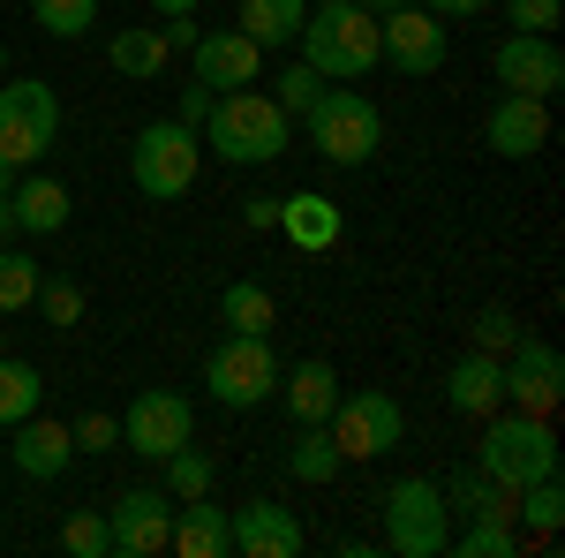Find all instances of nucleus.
<instances>
[{
  "instance_id": "1",
  "label": "nucleus",
  "mask_w": 565,
  "mask_h": 558,
  "mask_svg": "<svg viewBox=\"0 0 565 558\" xmlns=\"http://www.w3.org/2000/svg\"><path fill=\"white\" fill-rule=\"evenodd\" d=\"M196 136L218 151V167H271V159L295 144V122L279 114V98H271V91L242 84V91H218Z\"/></svg>"
},
{
  "instance_id": "2",
  "label": "nucleus",
  "mask_w": 565,
  "mask_h": 558,
  "mask_svg": "<svg viewBox=\"0 0 565 558\" xmlns=\"http://www.w3.org/2000/svg\"><path fill=\"white\" fill-rule=\"evenodd\" d=\"M302 61L324 76V84H362L377 61H385V39H377V15L354 8V0H317L302 15Z\"/></svg>"
},
{
  "instance_id": "3",
  "label": "nucleus",
  "mask_w": 565,
  "mask_h": 558,
  "mask_svg": "<svg viewBox=\"0 0 565 558\" xmlns=\"http://www.w3.org/2000/svg\"><path fill=\"white\" fill-rule=\"evenodd\" d=\"M476 468H490L498 483H505V491L558 475V430H551V415H521V408H498V415H482Z\"/></svg>"
},
{
  "instance_id": "4",
  "label": "nucleus",
  "mask_w": 565,
  "mask_h": 558,
  "mask_svg": "<svg viewBox=\"0 0 565 558\" xmlns=\"http://www.w3.org/2000/svg\"><path fill=\"white\" fill-rule=\"evenodd\" d=\"M196 173H204V136L189 129V122H143L129 144V181L136 197H151V204H174L196 189Z\"/></svg>"
},
{
  "instance_id": "5",
  "label": "nucleus",
  "mask_w": 565,
  "mask_h": 558,
  "mask_svg": "<svg viewBox=\"0 0 565 558\" xmlns=\"http://www.w3.org/2000/svg\"><path fill=\"white\" fill-rule=\"evenodd\" d=\"M302 129H309V144H317L324 167H370L377 144H385V114L354 84H324V98L302 114Z\"/></svg>"
},
{
  "instance_id": "6",
  "label": "nucleus",
  "mask_w": 565,
  "mask_h": 558,
  "mask_svg": "<svg viewBox=\"0 0 565 558\" xmlns=\"http://www.w3.org/2000/svg\"><path fill=\"white\" fill-rule=\"evenodd\" d=\"M204 386H212L218 408H264V400L279 392L271 333H226V340L204 355Z\"/></svg>"
},
{
  "instance_id": "7",
  "label": "nucleus",
  "mask_w": 565,
  "mask_h": 558,
  "mask_svg": "<svg viewBox=\"0 0 565 558\" xmlns=\"http://www.w3.org/2000/svg\"><path fill=\"white\" fill-rule=\"evenodd\" d=\"M385 551L399 558H445L452 551V514H445V491L430 475H407L385 491Z\"/></svg>"
},
{
  "instance_id": "8",
  "label": "nucleus",
  "mask_w": 565,
  "mask_h": 558,
  "mask_svg": "<svg viewBox=\"0 0 565 558\" xmlns=\"http://www.w3.org/2000/svg\"><path fill=\"white\" fill-rule=\"evenodd\" d=\"M53 136H61V98H53V84H39V76L0 84V159L8 167L31 173L53 151Z\"/></svg>"
},
{
  "instance_id": "9",
  "label": "nucleus",
  "mask_w": 565,
  "mask_h": 558,
  "mask_svg": "<svg viewBox=\"0 0 565 558\" xmlns=\"http://www.w3.org/2000/svg\"><path fill=\"white\" fill-rule=\"evenodd\" d=\"M324 430H332L340 461H377V453H392V445H399L407 415H399V400H392V392L362 386V392H340V400H332Z\"/></svg>"
},
{
  "instance_id": "10",
  "label": "nucleus",
  "mask_w": 565,
  "mask_h": 558,
  "mask_svg": "<svg viewBox=\"0 0 565 558\" xmlns=\"http://www.w3.org/2000/svg\"><path fill=\"white\" fill-rule=\"evenodd\" d=\"M498 378H505V408H521V415H558V400H565V355L551 340L521 333V340L498 355Z\"/></svg>"
},
{
  "instance_id": "11",
  "label": "nucleus",
  "mask_w": 565,
  "mask_h": 558,
  "mask_svg": "<svg viewBox=\"0 0 565 558\" xmlns=\"http://www.w3.org/2000/svg\"><path fill=\"white\" fill-rule=\"evenodd\" d=\"M189 438H196V408H189L181 392H167V386L136 392L129 415H121V445L143 453V461H167L174 445H189Z\"/></svg>"
},
{
  "instance_id": "12",
  "label": "nucleus",
  "mask_w": 565,
  "mask_h": 558,
  "mask_svg": "<svg viewBox=\"0 0 565 558\" xmlns=\"http://www.w3.org/2000/svg\"><path fill=\"white\" fill-rule=\"evenodd\" d=\"M106 528H114V551L121 558H159L174 544V498L159 483H136L106 506Z\"/></svg>"
},
{
  "instance_id": "13",
  "label": "nucleus",
  "mask_w": 565,
  "mask_h": 558,
  "mask_svg": "<svg viewBox=\"0 0 565 558\" xmlns=\"http://www.w3.org/2000/svg\"><path fill=\"white\" fill-rule=\"evenodd\" d=\"M490 76L505 91H521V98H551L565 84V53H558V31H513V39H498L490 53Z\"/></svg>"
},
{
  "instance_id": "14",
  "label": "nucleus",
  "mask_w": 565,
  "mask_h": 558,
  "mask_svg": "<svg viewBox=\"0 0 565 558\" xmlns=\"http://www.w3.org/2000/svg\"><path fill=\"white\" fill-rule=\"evenodd\" d=\"M377 39H385V61L399 76H437L445 69V23L430 8H415V0H399L392 15H377Z\"/></svg>"
},
{
  "instance_id": "15",
  "label": "nucleus",
  "mask_w": 565,
  "mask_h": 558,
  "mask_svg": "<svg viewBox=\"0 0 565 558\" xmlns=\"http://www.w3.org/2000/svg\"><path fill=\"white\" fill-rule=\"evenodd\" d=\"M189 69H196V84L218 98V91H242V84L264 76V45L242 39V31H204V39L189 45Z\"/></svg>"
},
{
  "instance_id": "16",
  "label": "nucleus",
  "mask_w": 565,
  "mask_h": 558,
  "mask_svg": "<svg viewBox=\"0 0 565 558\" xmlns=\"http://www.w3.org/2000/svg\"><path fill=\"white\" fill-rule=\"evenodd\" d=\"M8 461H15V475H31V483H61L68 461H76V430L53 423V415H23V423L8 430Z\"/></svg>"
},
{
  "instance_id": "17",
  "label": "nucleus",
  "mask_w": 565,
  "mask_h": 558,
  "mask_svg": "<svg viewBox=\"0 0 565 558\" xmlns=\"http://www.w3.org/2000/svg\"><path fill=\"white\" fill-rule=\"evenodd\" d=\"M482 144H490L498 159H535V151L551 144V98L505 91V98L490 106V122H482Z\"/></svg>"
},
{
  "instance_id": "18",
  "label": "nucleus",
  "mask_w": 565,
  "mask_h": 558,
  "mask_svg": "<svg viewBox=\"0 0 565 558\" xmlns=\"http://www.w3.org/2000/svg\"><path fill=\"white\" fill-rule=\"evenodd\" d=\"M226 528H234V551H242V558H295V551H302V520L287 514V506H271V498L234 506Z\"/></svg>"
},
{
  "instance_id": "19",
  "label": "nucleus",
  "mask_w": 565,
  "mask_h": 558,
  "mask_svg": "<svg viewBox=\"0 0 565 558\" xmlns=\"http://www.w3.org/2000/svg\"><path fill=\"white\" fill-rule=\"evenodd\" d=\"M8 212H15V234H61L68 212H76V197H68V181H53V173H15V189H8Z\"/></svg>"
},
{
  "instance_id": "20",
  "label": "nucleus",
  "mask_w": 565,
  "mask_h": 558,
  "mask_svg": "<svg viewBox=\"0 0 565 558\" xmlns=\"http://www.w3.org/2000/svg\"><path fill=\"white\" fill-rule=\"evenodd\" d=\"M279 234L295 242V250H340V234H348V219L332 197H317V189H295V197H279Z\"/></svg>"
},
{
  "instance_id": "21",
  "label": "nucleus",
  "mask_w": 565,
  "mask_h": 558,
  "mask_svg": "<svg viewBox=\"0 0 565 558\" xmlns=\"http://www.w3.org/2000/svg\"><path fill=\"white\" fill-rule=\"evenodd\" d=\"M445 400H452V415H468V423L498 415V408H505V378H498V355L468 347V355L452 362V378H445Z\"/></svg>"
},
{
  "instance_id": "22",
  "label": "nucleus",
  "mask_w": 565,
  "mask_h": 558,
  "mask_svg": "<svg viewBox=\"0 0 565 558\" xmlns=\"http://www.w3.org/2000/svg\"><path fill=\"white\" fill-rule=\"evenodd\" d=\"M167 551H181V558H226V551H234L226 506H218L212 491H204V498H181V506H174V544H167Z\"/></svg>"
},
{
  "instance_id": "23",
  "label": "nucleus",
  "mask_w": 565,
  "mask_h": 558,
  "mask_svg": "<svg viewBox=\"0 0 565 558\" xmlns=\"http://www.w3.org/2000/svg\"><path fill=\"white\" fill-rule=\"evenodd\" d=\"M279 400H287V415L295 423H324L332 415V400H340V378H332V362H295V370H279Z\"/></svg>"
},
{
  "instance_id": "24",
  "label": "nucleus",
  "mask_w": 565,
  "mask_h": 558,
  "mask_svg": "<svg viewBox=\"0 0 565 558\" xmlns=\"http://www.w3.org/2000/svg\"><path fill=\"white\" fill-rule=\"evenodd\" d=\"M437 491H445V514H460V520H513V491L490 468H460L452 483H437Z\"/></svg>"
},
{
  "instance_id": "25",
  "label": "nucleus",
  "mask_w": 565,
  "mask_h": 558,
  "mask_svg": "<svg viewBox=\"0 0 565 558\" xmlns=\"http://www.w3.org/2000/svg\"><path fill=\"white\" fill-rule=\"evenodd\" d=\"M234 15H242V23H234L242 39H257L264 53H279V45H295V39H302L309 0H242Z\"/></svg>"
},
{
  "instance_id": "26",
  "label": "nucleus",
  "mask_w": 565,
  "mask_h": 558,
  "mask_svg": "<svg viewBox=\"0 0 565 558\" xmlns=\"http://www.w3.org/2000/svg\"><path fill=\"white\" fill-rule=\"evenodd\" d=\"M106 61L129 76V84H159L167 76V39H159V23H129V31H114V45H106Z\"/></svg>"
},
{
  "instance_id": "27",
  "label": "nucleus",
  "mask_w": 565,
  "mask_h": 558,
  "mask_svg": "<svg viewBox=\"0 0 565 558\" xmlns=\"http://www.w3.org/2000/svg\"><path fill=\"white\" fill-rule=\"evenodd\" d=\"M218 325L226 333H271L279 325V302L264 280H234V287H218Z\"/></svg>"
},
{
  "instance_id": "28",
  "label": "nucleus",
  "mask_w": 565,
  "mask_h": 558,
  "mask_svg": "<svg viewBox=\"0 0 565 558\" xmlns=\"http://www.w3.org/2000/svg\"><path fill=\"white\" fill-rule=\"evenodd\" d=\"M159 491H167L174 506H181V498H204V491H218V468L196 453V438H189V445H174V453L159 461Z\"/></svg>"
},
{
  "instance_id": "29",
  "label": "nucleus",
  "mask_w": 565,
  "mask_h": 558,
  "mask_svg": "<svg viewBox=\"0 0 565 558\" xmlns=\"http://www.w3.org/2000/svg\"><path fill=\"white\" fill-rule=\"evenodd\" d=\"M287 475H295V483H332V475H340V445H332V430H324V423H302V430H295Z\"/></svg>"
},
{
  "instance_id": "30",
  "label": "nucleus",
  "mask_w": 565,
  "mask_h": 558,
  "mask_svg": "<svg viewBox=\"0 0 565 558\" xmlns=\"http://www.w3.org/2000/svg\"><path fill=\"white\" fill-rule=\"evenodd\" d=\"M39 392H45V378L31 370V362L0 355V430H15L23 415H39Z\"/></svg>"
},
{
  "instance_id": "31",
  "label": "nucleus",
  "mask_w": 565,
  "mask_h": 558,
  "mask_svg": "<svg viewBox=\"0 0 565 558\" xmlns=\"http://www.w3.org/2000/svg\"><path fill=\"white\" fill-rule=\"evenodd\" d=\"M460 558H521L513 520H460Z\"/></svg>"
},
{
  "instance_id": "32",
  "label": "nucleus",
  "mask_w": 565,
  "mask_h": 558,
  "mask_svg": "<svg viewBox=\"0 0 565 558\" xmlns=\"http://www.w3.org/2000/svg\"><path fill=\"white\" fill-rule=\"evenodd\" d=\"M61 551L106 558V551H114V528H106V514H98V506H76V514L61 520Z\"/></svg>"
},
{
  "instance_id": "33",
  "label": "nucleus",
  "mask_w": 565,
  "mask_h": 558,
  "mask_svg": "<svg viewBox=\"0 0 565 558\" xmlns=\"http://www.w3.org/2000/svg\"><path fill=\"white\" fill-rule=\"evenodd\" d=\"M31 295H39V257H23V250H0V317L31 309Z\"/></svg>"
},
{
  "instance_id": "34",
  "label": "nucleus",
  "mask_w": 565,
  "mask_h": 558,
  "mask_svg": "<svg viewBox=\"0 0 565 558\" xmlns=\"http://www.w3.org/2000/svg\"><path fill=\"white\" fill-rule=\"evenodd\" d=\"M271 98H279V114H287V122H302L309 106L324 98V76H317L309 61H287V69H279V91H271Z\"/></svg>"
},
{
  "instance_id": "35",
  "label": "nucleus",
  "mask_w": 565,
  "mask_h": 558,
  "mask_svg": "<svg viewBox=\"0 0 565 558\" xmlns=\"http://www.w3.org/2000/svg\"><path fill=\"white\" fill-rule=\"evenodd\" d=\"M31 15H39V31H53V39H84L90 23H98V0H31Z\"/></svg>"
},
{
  "instance_id": "36",
  "label": "nucleus",
  "mask_w": 565,
  "mask_h": 558,
  "mask_svg": "<svg viewBox=\"0 0 565 558\" xmlns=\"http://www.w3.org/2000/svg\"><path fill=\"white\" fill-rule=\"evenodd\" d=\"M39 317L45 325H76V317H84V287H76V280H68V272H53V280H39Z\"/></svg>"
},
{
  "instance_id": "37",
  "label": "nucleus",
  "mask_w": 565,
  "mask_h": 558,
  "mask_svg": "<svg viewBox=\"0 0 565 558\" xmlns=\"http://www.w3.org/2000/svg\"><path fill=\"white\" fill-rule=\"evenodd\" d=\"M468 333H476L482 355H505V347L521 340V317H513L505 302H490V309H476V325H468Z\"/></svg>"
},
{
  "instance_id": "38",
  "label": "nucleus",
  "mask_w": 565,
  "mask_h": 558,
  "mask_svg": "<svg viewBox=\"0 0 565 558\" xmlns=\"http://www.w3.org/2000/svg\"><path fill=\"white\" fill-rule=\"evenodd\" d=\"M76 453H114V445H121V415H98V408H90V415H76Z\"/></svg>"
},
{
  "instance_id": "39",
  "label": "nucleus",
  "mask_w": 565,
  "mask_h": 558,
  "mask_svg": "<svg viewBox=\"0 0 565 558\" xmlns=\"http://www.w3.org/2000/svg\"><path fill=\"white\" fill-rule=\"evenodd\" d=\"M558 0H505V23H513V31H558Z\"/></svg>"
},
{
  "instance_id": "40",
  "label": "nucleus",
  "mask_w": 565,
  "mask_h": 558,
  "mask_svg": "<svg viewBox=\"0 0 565 558\" xmlns=\"http://www.w3.org/2000/svg\"><path fill=\"white\" fill-rule=\"evenodd\" d=\"M204 114H212V91H204V84H181L174 122H189V129H204Z\"/></svg>"
},
{
  "instance_id": "41",
  "label": "nucleus",
  "mask_w": 565,
  "mask_h": 558,
  "mask_svg": "<svg viewBox=\"0 0 565 558\" xmlns=\"http://www.w3.org/2000/svg\"><path fill=\"white\" fill-rule=\"evenodd\" d=\"M159 39H167V53H189V45L204 39V23H196V15H167V31H159Z\"/></svg>"
},
{
  "instance_id": "42",
  "label": "nucleus",
  "mask_w": 565,
  "mask_h": 558,
  "mask_svg": "<svg viewBox=\"0 0 565 558\" xmlns=\"http://www.w3.org/2000/svg\"><path fill=\"white\" fill-rule=\"evenodd\" d=\"M415 8H430L437 23H468V15H482L490 0H415Z\"/></svg>"
},
{
  "instance_id": "43",
  "label": "nucleus",
  "mask_w": 565,
  "mask_h": 558,
  "mask_svg": "<svg viewBox=\"0 0 565 558\" xmlns=\"http://www.w3.org/2000/svg\"><path fill=\"white\" fill-rule=\"evenodd\" d=\"M242 219H249L257 234H271V227H279V197H249V204H242Z\"/></svg>"
},
{
  "instance_id": "44",
  "label": "nucleus",
  "mask_w": 565,
  "mask_h": 558,
  "mask_svg": "<svg viewBox=\"0 0 565 558\" xmlns=\"http://www.w3.org/2000/svg\"><path fill=\"white\" fill-rule=\"evenodd\" d=\"M151 8H159V15H196L204 0H151Z\"/></svg>"
},
{
  "instance_id": "45",
  "label": "nucleus",
  "mask_w": 565,
  "mask_h": 558,
  "mask_svg": "<svg viewBox=\"0 0 565 558\" xmlns=\"http://www.w3.org/2000/svg\"><path fill=\"white\" fill-rule=\"evenodd\" d=\"M354 8H370V15H392V8H399V0H354Z\"/></svg>"
},
{
  "instance_id": "46",
  "label": "nucleus",
  "mask_w": 565,
  "mask_h": 558,
  "mask_svg": "<svg viewBox=\"0 0 565 558\" xmlns=\"http://www.w3.org/2000/svg\"><path fill=\"white\" fill-rule=\"evenodd\" d=\"M8 234H15V212H8V197H0V242H8Z\"/></svg>"
},
{
  "instance_id": "47",
  "label": "nucleus",
  "mask_w": 565,
  "mask_h": 558,
  "mask_svg": "<svg viewBox=\"0 0 565 558\" xmlns=\"http://www.w3.org/2000/svg\"><path fill=\"white\" fill-rule=\"evenodd\" d=\"M0 76H8V45H0Z\"/></svg>"
},
{
  "instance_id": "48",
  "label": "nucleus",
  "mask_w": 565,
  "mask_h": 558,
  "mask_svg": "<svg viewBox=\"0 0 565 558\" xmlns=\"http://www.w3.org/2000/svg\"><path fill=\"white\" fill-rule=\"evenodd\" d=\"M0 355H8V347H0Z\"/></svg>"
},
{
  "instance_id": "49",
  "label": "nucleus",
  "mask_w": 565,
  "mask_h": 558,
  "mask_svg": "<svg viewBox=\"0 0 565 558\" xmlns=\"http://www.w3.org/2000/svg\"><path fill=\"white\" fill-rule=\"evenodd\" d=\"M309 8H317V0H309Z\"/></svg>"
}]
</instances>
